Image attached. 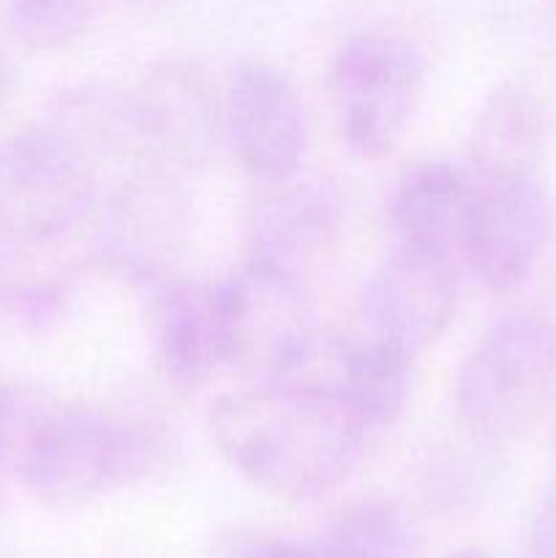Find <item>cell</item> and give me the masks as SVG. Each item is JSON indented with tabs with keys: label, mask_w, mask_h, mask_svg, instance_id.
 Listing matches in <instances>:
<instances>
[{
	"label": "cell",
	"mask_w": 556,
	"mask_h": 558,
	"mask_svg": "<svg viewBox=\"0 0 556 558\" xmlns=\"http://www.w3.org/2000/svg\"><path fill=\"white\" fill-rule=\"evenodd\" d=\"M213 558H322V554L316 543L267 532H232L216 545Z\"/></svg>",
	"instance_id": "20"
},
{
	"label": "cell",
	"mask_w": 556,
	"mask_h": 558,
	"mask_svg": "<svg viewBox=\"0 0 556 558\" xmlns=\"http://www.w3.org/2000/svg\"><path fill=\"white\" fill-rule=\"evenodd\" d=\"M101 185L36 118L0 140V305L27 327L63 316L98 267Z\"/></svg>",
	"instance_id": "1"
},
{
	"label": "cell",
	"mask_w": 556,
	"mask_h": 558,
	"mask_svg": "<svg viewBox=\"0 0 556 558\" xmlns=\"http://www.w3.org/2000/svg\"><path fill=\"white\" fill-rule=\"evenodd\" d=\"M529 558H556V490L543 499L529 526Z\"/></svg>",
	"instance_id": "21"
},
{
	"label": "cell",
	"mask_w": 556,
	"mask_h": 558,
	"mask_svg": "<svg viewBox=\"0 0 556 558\" xmlns=\"http://www.w3.org/2000/svg\"><path fill=\"white\" fill-rule=\"evenodd\" d=\"M223 145L259 183L287 180L303 169L309 114L292 76L267 60H243L221 93Z\"/></svg>",
	"instance_id": "8"
},
{
	"label": "cell",
	"mask_w": 556,
	"mask_h": 558,
	"mask_svg": "<svg viewBox=\"0 0 556 558\" xmlns=\"http://www.w3.org/2000/svg\"><path fill=\"white\" fill-rule=\"evenodd\" d=\"M423 90V54L396 33H358L333 58V114L341 140L360 158H385L401 145Z\"/></svg>",
	"instance_id": "5"
},
{
	"label": "cell",
	"mask_w": 556,
	"mask_h": 558,
	"mask_svg": "<svg viewBox=\"0 0 556 558\" xmlns=\"http://www.w3.org/2000/svg\"><path fill=\"white\" fill-rule=\"evenodd\" d=\"M218 289L229 368L251 381L289 376L322 338L314 298L298 272L245 259Z\"/></svg>",
	"instance_id": "6"
},
{
	"label": "cell",
	"mask_w": 556,
	"mask_h": 558,
	"mask_svg": "<svg viewBox=\"0 0 556 558\" xmlns=\"http://www.w3.org/2000/svg\"><path fill=\"white\" fill-rule=\"evenodd\" d=\"M0 558H3V556H0Z\"/></svg>",
	"instance_id": "24"
},
{
	"label": "cell",
	"mask_w": 556,
	"mask_h": 558,
	"mask_svg": "<svg viewBox=\"0 0 556 558\" xmlns=\"http://www.w3.org/2000/svg\"><path fill=\"white\" fill-rule=\"evenodd\" d=\"M11 90H14V69L0 49V104L11 96Z\"/></svg>",
	"instance_id": "22"
},
{
	"label": "cell",
	"mask_w": 556,
	"mask_h": 558,
	"mask_svg": "<svg viewBox=\"0 0 556 558\" xmlns=\"http://www.w3.org/2000/svg\"><path fill=\"white\" fill-rule=\"evenodd\" d=\"M556 385V332L540 314L501 316L478 338L456 376L458 420L485 441L527 434Z\"/></svg>",
	"instance_id": "4"
},
{
	"label": "cell",
	"mask_w": 556,
	"mask_h": 558,
	"mask_svg": "<svg viewBox=\"0 0 556 558\" xmlns=\"http://www.w3.org/2000/svg\"><path fill=\"white\" fill-rule=\"evenodd\" d=\"M300 172L276 183H262V194L245 216L249 259L298 276L309 262L330 248L343 216L336 185L322 178H303Z\"/></svg>",
	"instance_id": "13"
},
{
	"label": "cell",
	"mask_w": 556,
	"mask_h": 558,
	"mask_svg": "<svg viewBox=\"0 0 556 558\" xmlns=\"http://www.w3.org/2000/svg\"><path fill=\"white\" fill-rule=\"evenodd\" d=\"M472 183L474 210L463 265L491 292H518L537 270L548 240V194L540 169L485 174Z\"/></svg>",
	"instance_id": "9"
},
{
	"label": "cell",
	"mask_w": 556,
	"mask_h": 558,
	"mask_svg": "<svg viewBox=\"0 0 556 558\" xmlns=\"http://www.w3.org/2000/svg\"><path fill=\"white\" fill-rule=\"evenodd\" d=\"M55 401L58 398L41 387L0 381V472H14Z\"/></svg>",
	"instance_id": "19"
},
{
	"label": "cell",
	"mask_w": 556,
	"mask_h": 558,
	"mask_svg": "<svg viewBox=\"0 0 556 558\" xmlns=\"http://www.w3.org/2000/svg\"><path fill=\"white\" fill-rule=\"evenodd\" d=\"M142 142L153 161L194 174L223 145V101L210 76L189 60L142 71L129 90Z\"/></svg>",
	"instance_id": "10"
},
{
	"label": "cell",
	"mask_w": 556,
	"mask_h": 558,
	"mask_svg": "<svg viewBox=\"0 0 556 558\" xmlns=\"http://www.w3.org/2000/svg\"><path fill=\"white\" fill-rule=\"evenodd\" d=\"M147 338L161 374L180 387L205 385L229 365L218 283L167 278L153 287Z\"/></svg>",
	"instance_id": "14"
},
{
	"label": "cell",
	"mask_w": 556,
	"mask_h": 558,
	"mask_svg": "<svg viewBox=\"0 0 556 558\" xmlns=\"http://www.w3.org/2000/svg\"><path fill=\"white\" fill-rule=\"evenodd\" d=\"M292 374L322 381L349 409L368 436L390 428L407 409L414 385V357L371 336H325Z\"/></svg>",
	"instance_id": "12"
},
{
	"label": "cell",
	"mask_w": 556,
	"mask_h": 558,
	"mask_svg": "<svg viewBox=\"0 0 556 558\" xmlns=\"http://www.w3.org/2000/svg\"><path fill=\"white\" fill-rule=\"evenodd\" d=\"M472 210L474 183L467 169L436 158L412 163L401 172L387 202L392 245L461 265L467 259Z\"/></svg>",
	"instance_id": "15"
},
{
	"label": "cell",
	"mask_w": 556,
	"mask_h": 558,
	"mask_svg": "<svg viewBox=\"0 0 556 558\" xmlns=\"http://www.w3.org/2000/svg\"><path fill=\"white\" fill-rule=\"evenodd\" d=\"M456 262L392 245L360 294L365 336L418 357L434 347L456 311Z\"/></svg>",
	"instance_id": "11"
},
{
	"label": "cell",
	"mask_w": 556,
	"mask_h": 558,
	"mask_svg": "<svg viewBox=\"0 0 556 558\" xmlns=\"http://www.w3.org/2000/svg\"><path fill=\"white\" fill-rule=\"evenodd\" d=\"M178 458V439L158 420L58 398L14 474L33 499L74 507L150 483Z\"/></svg>",
	"instance_id": "3"
},
{
	"label": "cell",
	"mask_w": 556,
	"mask_h": 558,
	"mask_svg": "<svg viewBox=\"0 0 556 558\" xmlns=\"http://www.w3.org/2000/svg\"><path fill=\"white\" fill-rule=\"evenodd\" d=\"M314 543L322 558H420L418 532L387 499L354 501Z\"/></svg>",
	"instance_id": "17"
},
{
	"label": "cell",
	"mask_w": 556,
	"mask_h": 558,
	"mask_svg": "<svg viewBox=\"0 0 556 558\" xmlns=\"http://www.w3.org/2000/svg\"><path fill=\"white\" fill-rule=\"evenodd\" d=\"M5 20L22 47L58 52L85 36L90 25L87 0H5Z\"/></svg>",
	"instance_id": "18"
},
{
	"label": "cell",
	"mask_w": 556,
	"mask_h": 558,
	"mask_svg": "<svg viewBox=\"0 0 556 558\" xmlns=\"http://www.w3.org/2000/svg\"><path fill=\"white\" fill-rule=\"evenodd\" d=\"M189 180L150 158L114 183L98 210V267L150 289L172 278L191 232Z\"/></svg>",
	"instance_id": "7"
},
{
	"label": "cell",
	"mask_w": 556,
	"mask_h": 558,
	"mask_svg": "<svg viewBox=\"0 0 556 558\" xmlns=\"http://www.w3.org/2000/svg\"><path fill=\"white\" fill-rule=\"evenodd\" d=\"M207 425L229 466L281 499H314L338 488L371 439L336 392L305 374L223 392Z\"/></svg>",
	"instance_id": "2"
},
{
	"label": "cell",
	"mask_w": 556,
	"mask_h": 558,
	"mask_svg": "<svg viewBox=\"0 0 556 558\" xmlns=\"http://www.w3.org/2000/svg\"><path fill=\"white\" fill-rule=\"evenodd\" d=\"M545 147V123L532 93L501 85L491 93L474 118L469 136L472 178L540 169Z\"/></svg>",
	"instance_id": "16"
},
{
	"label": "cell",
	"mask_w": 556,
	"mask_h": 558,
	"mask_svg": "<svg viewBox=\"0 0 556 558\" xmlns=\"http://www.w3.org/2000/svg\"><path fill=\"white\" fill-rule=\"evenodd\" d=\"M450 558H491V556L478 554V550H463V554H456V556H450Z\"/></svg>",
	"instance_id": "23"
}]
</instances>
